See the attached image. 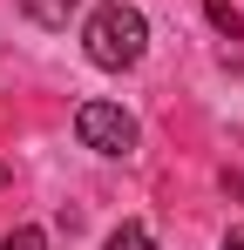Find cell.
<instances>
[{
    "instance_id": "obj_2",
    "label": "cell",
    "mask_w": 244,
    "mask_h": 250,
    "mask_svg": "<svg viewBox=\"0 0 244 250\" xmlns=\"http://www.w3.org/2000/svg\"><path fill=\"white\" fill-rule=\"evenodd\" d=\"M75 135H81V149H95V156H129L136 149V115L116 108V102H81Z\"/></svg>"
},
{
    "instance_id": "obj_1",
    "label": "cell",
    "mask_w": 244,
    "mask_h": 250,
    "mask_svg": "<svg viewBox=\"0 0 244 250\" xmlns=\"http://www.w3.org/2000/svg\"><path fill=\"white\" fill-rule=\"evenodd\" d=\"M143 47H149V21H143V7H129V0H102L95 14H88V27H81V54L95 61V68H136L143 61Z\"/></svg>"
},
{
    "instance_id": "obj_3",
    "label": "cell",
    "mask_w": 244,
    "mask_h": 250,
    "mask_svg": "<svg viewBox=\"0 0 244 250\" xmlns=\"http://www.w3.org/2000/svg\"><path fill=\"white\" fill-rule=\"evenodd\" d=\"M14 7H21V14H27L34 27H68L81 0H14Z\"/></svg>"
},
{
    "instance_id": "obj_4",
    "label": "cell",
    "mask_w": 244,
    "mask_h": 250,
    "mask_svg": "<svg viewBox=\"0 0 244 250\" xmlns=\"http://www.w3.org/2000/svg\"><path fill=\"white\" fill-rule=\"evenodd\" d=\"M203 14H210V27H217L224 41H244V21H238V0H203Z\"/></svg>"
},
{
    "instance_id": "obj_7",
    "label": "cell",
    "mask_w": 244,
    "mask_h": 250,
    "mask_svg": "<svg viewBox=\"0 0 244 250\" xmlns=\"http://www.w3.org/2000/svg\"><path fill=\"white\" fill-rule=\"evenodd\" d=\"M224 250H244V223H231V237H224Z\"/></svg>"
},
{
    "instance_id": "obj_5",
    "label": "cell",
    "mask_w": 244,
    "mask_h": 250,
    "mask_svg": "<svg viewBox=\"0 0 244 250\" xmlns=\"http://www.w3.org/2000/svg\"><path fill=\"white\" fill-rule=\"evenodd\" d=\"M102 250H163L156 237H149V230H143V223H116V230H109V244Z\"/></svg>"
},
{
    "instance_id": "obj_8",
    "label": "cell",
    "mask_w": 244,
    "mask_h": 250,
    "mask_svg": "<svg viewBox=\"0 0 244 250\" xmlns=\"http://www.w3.org/2000/svg\"><path fill=\"white\" fill-rule=\"evenodd\" d=\"M0 183H7V169H0Z\"/></svg>"
},
{
    "instance_id": "obj_6",
    "label": "cell",
    "mask_w": 244,
    "mask_h": 250,
    "mask_svg": "<svg viewBox=\"0 0 244 250\" xmlns=\"http://www.w3.org/2000/svg\"><path fill=\"white\" fill-rule=\"evenodd\" d=\"M0 250H48V230H34V223H21L14 237H0Z\"/></svg>"
}]
</instances>
